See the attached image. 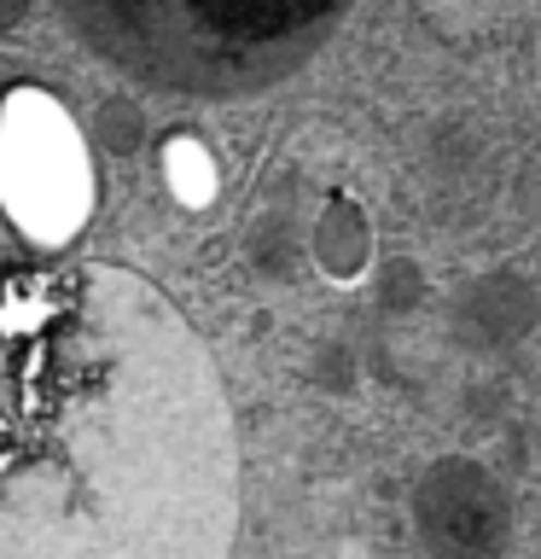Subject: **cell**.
<instances>
[{
    "instance_id": "cell-3",
    "label": "cell",
    "mask_w": 541,
    "mask_h": 559,
    "mask_svg": "<svg viewBox=\"0 0 541 559\" xmlns=\"http://www.w3.org/2000/svg\"><path fill=\"white\" fill-rule=\"evenodd\" d=\"M0 210L35 245H70L94 210V164L76 122L41 87H17L0 111Z\"/></svg>"
},
{
    "instance_id": "cell-1",
    "label": "cell",
    "mask_w": 541,
    "mask_h": 559,
    "mask_svg": "<svg viewBox=\"0 0 541 559\" xmlns=\"http://www.w3.org/2000/svg\"><path fill=\"white\" fill-rule=\"evenodd\" d=\"M239 443L175 304L117 262L0 274V559H227Z\"/></svg>"
},
{
    "instance_id": "cell-2",
    "label": "cell",
    "mask_w": 541,
    "mask_h": 559,
    "mask_svg": "<svg viewBox=\"0 0 541 559\" xmlns=\"http://www.w3.org/2000/svg\"><path fill=\"white\" fill-rule=\"evenodd\" d=\"M70 35L122 76L192 99H239L291 76L349 0H52Z\"/></svg>"
},
{
    "instance_id": "cell-4",
    "label": "cell",
    "mask_w": 541,
    "mask_h": 559,
    "mask_svg": "<svg viewBox=\"0 0 541 559\" xmlns=\"http://www.w3.org/2000/svg\"><path fill=\"white\" fill-rule=\"evenodd\" d=\"M169 181H175V192H181L187 204H204L209 187H216V175H209L204 152L192 146V140H175L169 146Z\"/></svg>"
}]
</instances>
